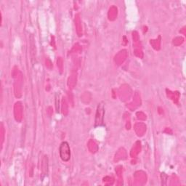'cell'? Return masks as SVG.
<instances>
[{
    "instance_id": "6da1fadb",
    "label": "cell",
    "mask_w": 186,
    "mask_h": 186,
    "mask_svg": "<svg viewBox=\"0 0 186 186\" xmlns=\"http://www.w3.org/2000/svg\"><path fill=\"white\" fill-rule=\"evenodd\" d=\"M59 153H60V157L62 161L67 162L71 158V149H70L69 144L66 141L63 142L60 144L59 148Z\"/></svg>"
},
{
    "instance_id": "7a4b0ae2",
    "label": "cell",
    "mask_w": 186,
    "mask_h": 186,
    "mask_svg": "<svg viewBox=\"0 0 186 186\" xmlns=\"http://www.w3.org/2000/svg\"><path fill=\"white\" fill-rule=\"evenodd\" d=\"M104 111V105L103 103H100L97 106V113H96L95 126H100L103 124Z\"/></svg>"
},
{
    "instance_id": "3957f363",
    "label": "cell",
    "mask_w": 186,
    "mask_h": 186,
    "mask_svg": "<svg viewBox=\"0 0 186 186\" xmlns=\"http://www.w3.org/2000/svg\"><path fill=\"white\" fill-rule=\"evenodd\" d=\"M30 52H31V60H32L33 63L35 61L36 63V45H35V42H34V39L33 35H31L30 37Z\"/></svg>"
},
{
    "instance_id": "277c9868",
    "label": "cell",
    "mask_w": 186,
    "mask_h": 186,
    "mask_svg": "<svg viewBox=\"0 0 186 186\" xmlns=\"http://www.w3.org/2000/svg\"><path fill=\"white\" fill-rule=\"evenodd\" d=\"M15 118L16 121L20 122L22 118V106L20 102H18L15 105Z\"/></svg>"
},
{
    "instance_id": "5b68a950",
    "label": "cell",
    "mask_w": 186,
    "mask_h": 186,
    "mask_svg": "<svg viewBox=\"0 0 186 186\" xmlns=\"http://www.w3.org/2000/svg\"><path fill=\"white\" fill-rule=\"evenodd\" d=\"M42 172L43 175H47L48 173V158L47 156H45L42 159Z\"/></svg>"
},
{
    "instance_id": "8992f818",
    "label": "cell",
    "mask_w": 186,
    "mask_h": 186,
    "mask_svg": "<svg viewBox=\"0 0 186 186\" xmlns=\"http://www.w3.org/2000/svg\"><path fill=\"white\" fill-rule=\"evenodd\" d=\"M76 84V73H73L72 75L70 76L68 80V85L70 88L73 89Z\"/></svg>"
},
{
    "instance_id": "52a82bcc",
    "label": "cell",
    "mask_w": 186,
    "mask_h": 186,
    "mask_svg": "<svg viewBox=\"0 0 186 186\" xmlns=\"http://www.w3.org/2000/svg\"><path fill=\"white\" fill-rule=\"evenodd\" d=\"M76 31L78 34V37L82 36V26H81V21L80 18H79V16L77 15L76 18Z\"/></svg>"
},
{
    "instance_id": "ba28073f",
    "label": "cell",
    "mask_w": 186,
    "mask_h": 186,
    "mask_svg": "<svg viewBox=\"0 0 186 186\" xmlns=\"http://www.w3.org/2000/svg\"><path fill=\"white\" fill-rule=\"evenodd\" d=\"M88 147H89V151H91L92 153H95L97 152V150H98V147H97V144L95 143L94 141H92V140H90L88 143Z\"/></svg>"
},
{
    "instance_id": "9c48e42d",
    "label": "cell",
    "mask_w": 186,
    "mask_h": 186,
    "mask_svg": "<svg viewBox=\"0 0 186 186\" xmlns=\"http://www.w3.org/2000/svg\"><path fill=\"white\" fill-rule=\"evenodd\" d=\"M62 106H63V113L64 115L68 114V104L66 101V97H63V101H62Z\"/></svg>"
},
{
    "instance_id": "30bf717a",
    "label": "cell",
    "mask_w": 186,
    "mask_h": 186,
    "mask_svg": "<svg viewBox=\"0 0 186 186\" xmlns=\"http://www.w3.org/2000/svg\"><path fill=\"white\" fill-rule=\"evenodd\" d=\"M4 135H5V129H4L3 124H1V145H2V144L4 142Z\"/></svg>"
},
{
    "instance_id": "8fae6325",
    "label": "cell",
    "mask_w": 186,
    "mask_h": 186,
    "mask_svg": "<svg viewBox=\"0 0 186 186\" xmlns=\"http://www.w3.org/2000/svg\"><path fill=\"white\" fill-rule=\"evenodd\" d=\"M57 66L60 68V72H62V71H63V60H62L61 57H59L58 60H57Z\"/></svg>"
}]
</instances>
